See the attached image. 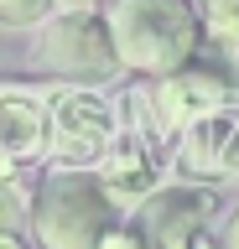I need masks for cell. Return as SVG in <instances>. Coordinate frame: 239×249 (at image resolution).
<instances>
[{"instance_id":"cell-1","label":"cell","mask_w":239,"mask_h":249,"mask_svg":"<svg viewBox=\"0 0 239 249\" xmlns=\"http://www.w3.org/2000/svg\"><path fill=\"white\" fill-rule=\"evenodd\" d=\"M104 21H110L120 68L172 78L198 57L203 16L192 11V0H114Z\"/></svg>"},{"instance_id":"cell-2","label":"cell","mask_w":239,"mask_h":249,"mask_svg":"<svg viewBox=\"0 0 239 249\" xmlns=\"http://www.w3.org/2000/svg\"><path fill=\"white\" fill-rule=\"evenodd\" d=\"M114 229V202L89 171H52L37 187L32 233L42 249H99Z\"/></svg>"},{"instance_id":"cell-3","label":"cell","mask_w":239,"mask_h":249,"mask_svg":"<svg viewBox=\"0 0 239 249\" xmlns=\"http://www.w3.org/2000/svg\"><path fill=\"white\" fill-rule=\"evenodd\" d=\"M32 57L42 73L78 78V83H99V78L120 73V52H114L110 21H99V11H57L42 21Z\"/></svg>"},{"instance_id":"cell-4","label":"cell","mask_w":239,"mask_h":249,"mask_svg":"<svg viewBox=\"0 0 239 249\" xmlns=\"http://www.w3.org/2000/svg\"><path fill=\"white\" fill-rule=\"evenodd\" d=\"M120 130H125L120 109L94 89H57L47 99V156L57 161V171L104 161V151L114 145Z\"/></svg>"},{"instance_id":"cell-5","label":"cell","mask_w":239,"mask_h":249,"mask_svg":"<svg viewBox=\"0 0 239 249\" xmlns=\"http://www.w3.org/2000/svg\"><path fill=\"white\" fill-rule=\"evenodd\" d=\"M219 213V192L213 187H161L156 197L141 208V229L151 249H213L208 223Z\"/></svg>"},{"instance_id":"cell-6","label":"cell","mask_w":239,"mask_h":249,"mask_svg":"<svg viewBox=\"0 0 239 249\" xmlns=\"http://www.w3.org/2000/svg\"><path fill=\"white\" fill-rule=\"evenodd\" d=\"M156 130H141V124H125L114 145L99 161V182L110 192L114 208H146V202L161 192V151H156Z\"/></svg>"},{"instance_id":"cell-7","label":"cell","mask_w":239,"mask_h":249,"mask_svg":"<svg viewBox=\"0 0 239 249\" xmlns=\"http://www.w3.org/2000/svg\"><path fill=\"white\" fill-rule=\"evenodd\" d=\"M177 161H182V171H198V177H229V171H239V99L219 104L192 130H182Z\"/></svg>"},{"instance_id":"cell-8","label":"cell","mask_w":239,"mask_h":249,"mask_svg":"<svg viewBox=\"0 0 239 249\" xmlns=\"http://www.w3.org/2000/svg\"><path fill=\"white\" fill-rule=\"evenodd\" d=\"M151 104H156L161 130H192L203 114L229 104V83L219 73H208V68H182V73L161 78L151 89Z\"/></svg>"},{"instance_id":"cell-9","label":"cell","mask_w":239,"mask_h":249,"mask_svg":"<svg viewBox=\"0 0 239 249\" xmlns=\"http://www.w3.org/2000/svg\"><path fill=\"white\" fill-rule=\"evenodd\" d=\"M47 151V99L0 83V171Z\"/></svg>"},{"instance_id":"cell-10","label":"cell","mask_w":239,"mask_h":249,"mask_svg":"<svg viewBox=\"0 0 239 249\" xmlns=\"http://www.w3.org/2000/svg\"><path fill=\"white\" fill-rule=\"evenodd\" d=\"M32 202H37V192L26 187V177L0 171V233H16L21 218H32Z\"/></svg>"},{"instance_id":"cell-11","label":"cell","mask_w":239,"mask_h":249,"mask_svg":"<svg viewBox=\"0 0 239 249\" xmlns=\"http://www.w3.org/2000/svg\"><path fill=\"white\" fill-rule=\"evenodd\" d=\"M203 26L213 42L239 52V0H203Z\"/></svg>"},{"instance_id":"cell-12","label":"cell","mask_w":239,"mask_h":249,"mask_svg":"<svg viewBox=\"0 0 239 249\" xmlns=\"http://www.w3.org/2000/svg\"><path fill=\"white\" fill-rule=\"evenodd\" d=\"M52 11H57L52 0H0V26H42Z\"/></svg>"},{"instance_id":"cell-13","label":"cell","mask_w":239,"mask_h":249,"mask_svg":"<svg viewBox=\"0 0 239 249\" xmlns=\"http://www.w3.org/2000/svg\"><path fill=\"white\" fill-rule=\"evenodd\" d=\"M99 249H151V239H146L141 229H110Z\"/></svg>"},{"instance_id":"cell-14","label":"cell","mask_w":239,"mask_h":249,"mask_svg":"<svg viewBox=\"0 0 239 249\" xmlns=\"http://www.w3.org/2000/svg\"><path fill=\"white\" fill-rule=\"evenodd\" d=\"M223 249H239V208H234V218H229V229H223Z\"/></svg>"},{"instance_id":"cell-15","label":"cell","mask_w":239,"mask_h":249,"mask_svg":"<svg viewBox=\"0 0 239 249\" xmlns=\"http://www.w3.org/2000/svg\"><path fill=\"white\" fill-rule=\"evenodd\" d=\"M57 11H99V0H52Z\"/></svg>"},{"instance_id":"cell-16","label":"cell","mask_w":239,"mask_h":249,"mask_svg":"<svg viewBox=\"0 0 239 249\" xmlns=\"http://www.w3.org/2000/svg\"><path fill=\"white\" fill-rule=\"evenodd\" d=\"M0 249H26V244H21L16 233H0Z\"/></svg>"}]
</instances>
